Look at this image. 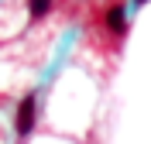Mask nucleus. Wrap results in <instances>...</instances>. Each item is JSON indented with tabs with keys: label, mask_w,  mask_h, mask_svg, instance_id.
I'll list each match as a JSON object with an SVG mask.
<instances>
[{
	"label": "nucleus",
	"mask_w": 151,
	"mask_h": 144,
	"mask_svg": "<svg viewBox=\"0 0 151 144\" xmlns=\"http://www.w3.org/2000/svg\"><path fill=\"white\" fill-rule=\"evenodd\" d=\"M35 117H38V96H24L17 106V117H14V130H17V137H28L31 130H35Z\"/></svg>",
	"instance_id": "nucleus-1"
},
{
	"label": "nucleus",
	"mask_w": 151,
	"mask_h": 144,
	"mask_svg": "<svg viewBox=\"0 0 151 144\" xmlns=\"http://www.w3.org/2000/svg\"><path fill=\"white\" fill-rule=\"evenodd\" d=\"M137 4H144V0H137Z\"/></svg>",
	"instance_id": "nucleus-4"
},
{
	"label": "nucleus",
	"mask_w": 151,
	"mask_h": 144,
	"mask_svg": "<svg viewBox=\"0 0 151 144\" xmlns=\"http://www.w3.org/2000/svg\"><path fill=\"white\" fill-rule=\"evenodd\" d=\"M48 10H52V0H28V14H31V21L48 17Z\"/></svg>",
	"instance_id": "nucleus-3"
},
{
	"label": "nucleus",
	"mask_w": 151,
	"mask_h": 144,
	"mask_svg": "<svg viewBox=\"0 0 151 144\" xmlns=\"http://www.w3.org/2000/svg\"><path fill=\"white\" fill-rule=\"evenodd\" d=\"M106 28H110L117 38L127 31V14H124V7H120V4H110V7H106Z\"/></svg>",
	"instance_id": "nucleus-2"
}]
</instances>
